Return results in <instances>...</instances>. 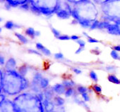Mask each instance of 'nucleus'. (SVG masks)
Masks as SVG:
<instances>
[{"label":"nucleus","mask_w":120,"mask_h":112,"mask_svg":"<svg viewBox=\"0 0 120 112\" xmlns=\"http://www.w3.org/2000/svg\"><path fill=\"white\" fill-rule=\"evenodd\" d=\"M98 12L96 5L90 0H86L74 4L72 11V17L79 22L96 20Z\"/></svg>","instance_id":"f257e3e1"},{"label":"nucleus","mask_w":120,"mask_h":112,"mask_svg":"<svg viewBox=\"0 0 120 112\" xmlns=\"http://www.w3.org/2000/svg\"><path fill=\"white\" fill-rule=\"evenodd\" d=\"M30 5L37 9L41 15L50 16L56 13L60 5V0H29Z\"/></svg>","instance_id":"f03ea898"},{"label":"nucleus","mask_w":120,"mask_h":112,"mask_svg":"<svg viewBox=\"0 0 120 112\" xmlns=\"http://www.w3.org/2000/svg\"><path fill=\"white\" fill-rule=\"evenodd\" d=\"M103 19L110 22H115L120 19V0H110L102 5Z\"/></svg>","instance_id":"7ed1b4c3"},{"label":"nucleus","mask_w":120,"mask_h":112,"mask_svg":"<svg viewBox=\"0 0 120 112\" xmlns=\"http://www.w3.org/2000/svg\"><path fill=\"white\" fill-rule=\"evenodd\" d=\"M106 30L108 33L111 35L120 36V27L115 23H111Z\"/></svg>","instance_id":"20e7f679"},{"label":"nucleus","mask_w":120,"mask_h":112,"mask_svg":"<svg viewBox=\"0 0 120 112\" xmlns=\"http://www.w3.org/2000/svg\"><path fill=\"white\" fill-rule=\"evenodd\" d=\"M51 88H52L53 93H55L56 94H57L58 95L65 94V93L66 91V88L64 86V85L63 83H57V84L54 85Z\"/></svg>","instance_id":"39448f33"},{"label":"nucleus","mask_w":120,"mask_h":112,"mask_svg":"<svg viewBox=\"0 0 120 112\" xmlns=\"http://www.w3.org/2000/svg\"><path fill=\"white\" fill-rule=\"evenodd\" d=\"M3 1H6L11 4L12 7H18L20 5L28 2L29 0H2Z\"/></svg>","instance_id":"423d86ee"},{"label":"nucleus","mask_w":120,"mask_h":112,"mask_svg":"<svg viewBox=\"0 0 120 112\" xmlns=\"http://www.w3.org/2000/svg\"><path fill=\"white\" fill-rule=\"evenodd\" d=\"M43 105L44 107L45 110L47 112H51L52 111H54V103L53 102H51V100H44V101L43 102Z\"/></svg>","instance_id":"0eeeda50"},{"label":"nucleus","mask_w":120,"mask_h":112,"mask_svg":"<svg viewBox=\"0 0 120 112\" xmlns=\"http://www.w3.org/2000/svg\"><path fill=\"white\" fill-rule=\"evenodd\" d=\"M16 67V62L14 58H10L8 60V61L6 63L5 69L6 70H12L14 69L15 67Z\"/></svg>","instance_id":"6e6552de"},{"label":"nucleus","mask_w":120,"mask_h":112,"mask_svg":"<svg viewBox=\"0 0 120 112\" xmlns=\"http://www.w3.org/2000/svg\"><path fill=\"white\" fill-rule=\"evenodd\" d=\"M4 27L7 29H19L20 28V25L13 22L11 20H8L6 22L5 25H4Z\"/></svg>","instance_id":"1a4fd4ad"},{"label":"nucleus","mask_w":120,"mask_h":112,"mask_svg":"<svg viewBox=\"0 0 120 112\" xmlns=\"http://www.w3.org/2000/svg\"><path fill=\"white\" fill-rule=\"evenodd\" d=\"M108 80L109 82L116 84V85H120V79L114 74H110L108 76Z\"/></svg>","instance_id":"9d476101"},{"label":"nucleus","mask_w":120,"mask_h":112,"mask_svg":"<svg viewBox=\"0 0 120 112\" xmlns=\"http://www.w3.org/2000/svg\"><path fill=\"white\" fill-rule=\"evenodd\" d=\"M35 32H36V31L34 30V29L33 27H28L25 29V34L32 39L36 37Z\"/></svg>","instance_id":"9b49d317"},{"label":"nucleus","mask_w":120,"mask_h":112,"mask_svg":"<svg viewBox=\"0 0 120 112\" xmlns=\"http://www.w3.org/2000/svg\"><path fill=\"white\" fill-rule=\"evenodd\" d=\"M112 22H109V21H107V20H102V21H100V23L98 25V29H107L108 27H109V25L111 24Z\"/></svg>","instance_id":"f8f14e48"},{"label":"nucleus","mask_w":120,"mask_h":112,"mask_svg":"<svg viewBox=\"0 0 120 112\" xmlns=\"http://www.w3.org/2000/svg\"><path fill=\"white\" fill-rule=\"evenodd\" d=\"M53 103H54L55 105H56L58 107H62L65 104V100L61 97L56 96L53 99Z\"/></svg>","instance_id":"ddd939ff"},{"label":"nucleus","mask_w":120,"mask_h":112,"mask_svg":"<svg viewBox=\"0 0 120 112\" xmlns=\"http://www.w3.org/2000/svg\"><path fill=\"white\" fill-rule=\"evenodd\" d=\"M15 36L17 37V39L22 43V44H27L28 43V39H27L26 36H25L24 35L20 34V33H18V32H15Z\"/></svg>","instance_id":"4468645a"},{"label":"nucleus","mask_w":120,"mask_h":112,"mask_svg":"<svg viewBox=\"0 0 120 112\" xmlns=\"http://www.w3.org/2000/svg\"><path fill=\"white\" fill-rule=\"evenodd\" d=\"M18 72L22 76L25 77L28 72V67L26 65H23L20 66L18 69Z\"/></svg>","instance_id":"2eb2a0df"},{"label":"nucleus","mask_w":120,"mask_h":112,"mask_svg":"<svg viewBox=\"0 0 120 112\" xmlns=\"http://www.w3.org/2000/svg\"><path fill=\"white\" fill-rule=\"evenodd\" d=\"M62 83L64 85V86L66 88V89L70 88H73L75 86V83L71 79H65V80H63Z\"/></svg>","instance_id":"dca6fc26"},{"label":"nucleus","mask_w":120,"mask_h":112,"mask_svg":"<svg viewBox=\"0 0 120 112\" xmlns=\"http://www.w3.org/2000/svg\"><path fill=\"white\" fill-rule=\"evenodd\" d=\"M49 79H48L47 78L43 77L42 79H41V81H40L39 86H40V88H41L46 89V88L49 86Z\"/></svg>","instance_id":"f3484780"},{"label":"nucleus","mask_w":120,"mask_h":112,"mask_svg":"<svg viewBox=\"0 0 120 112\" xmlns=\"http://www.w3.org/2000/svg\"><path fill=\"white\" fill-rule=\"evenodd\" d=\"M83 34L87 38V41H88L89 43H100V42H101L99 40H98V39H94V38H93V37L89 36V34H88L86 32H83Z\"/></svg>","instance_id":"a211bd4d"},{"label":"nucleus","mask_w":120,"mask_h":112,"mask_svg":"<svg viewBox=\"0 0 120 112\" xmlns=\"http://www.w3.org/2000/svg\"><path fill=\"white\" fill-rule=\"evenodd\" d=\"M110 56L112 57V59H114L115 60H120V53L119 52L115 51V50H112L111 51Z\"/></svg>","instance_id":"6ab92c4d"},{"label":"nucleus","mask_w":120,"mask_h":112,"mask_svg":"<svg viewBox=\"0 0 120 112\" xmlns=\"http://www.w3.org/2000/svg\"><path fill=\"white\" fill-rule=\"evenodd\" d=\"M77 91L78 92L79 94L80 95H82L85 93H88L89 91V89L85 87V86H79L77 88Z\"/></svg>","instance_id":"aec40b11"},{"label":"nucleus","mask_w":120,"mask_h":112,"mask_svg":"<svg viewBox=\"0 0 120 112\" xmlns=\"http://www.w3.org/2000/svg\"><path fill=\"white\" fill-rule=\"evenodd\" d=\"M89 76H90L91 79L93 81H94L95 83H97V82H98V77L97 74H96L94 71L92 70V71L90 72V73H89Z\"/></svg>","instance_id":"412c9836"},{"label":"nucleus","mask_w":120,"mask_h":112,"mask_svg":"<svg viewBox=\"0 0 120 112\" xmlns=\"http://www.w3.org/2000/svg\"><path fill=\"white\" fill-rule=\"evenodd\" d=\"M74 94H75V90L73 89V88H70L66 89V91L64 95L65 98H70L72 97Z\"/></svg>","instance_id":"4be33fe9"},{"label":"nucleus","mask_w":120,"mask_h":112,"mask_svg":"<svg viewBox=\"0 0 120 112\" xmlns=\"http://www.w3.org/2000/svg\"><path fill=\"white\" fill-rule=\"evenodd\" d=\"M51 32H52L53 34L54 35V36H55L56 39H58V38L61 35L60 32L59 30H58L57 29L54 28V27H52V26H51Z\"/></svg>","instance_id":"5701e85b"},{"label":"nucleus","mask_w":120,"mask_h":112,"mask_svg":"<svg viewBox=\"0 0 120 112\" xmlns=\"http://www.w3.org/2000/svg\"><path fill=\"white\" fill-rule=\"evenodd\" d=\"M92 88H93L94 91L96 93H97V94H101V93H102V88H101L99 85L95 84V85L93 86Z\"/></svg>","instance_id":"b1692460"},{"label":"nucleus","mask_w":120,"mask_h":112,"mask_svg":"<svg viewBox=\"0 0 120 112\" xmlns=\"http://www.w3.org/2000/svg\"><path fill=\"white\" fill-rule=\"evenodd\" d=\"M19 8L20 9H22V10H24V11H29V10H30V4L27 2L25 4H23L20 5L19 6Z\"/></svg>","instance_id":"393cba45"},{"label":"nucleus","mask_w":120,"mask_h":112,"mask_svg":"<svg viewBox=\"0 0 120 112\" xmlns=\"http://www.w3.org/2000/svg\"><path fill=\"white\" fill-rule=\"evenodd\" d=\"M99 23H100V21L99 20H95L94 22H93V23H92V25H91V27H90V30H94V29H98V25H99Z\"/></svg>","instance_id":"a878e982"},{"label":"nucleus","mask_w":120,"mask_h":112,"mask_svg":"<svg viewBox=\"0 0 120 112\" xmlns=\"http://www.w3.org/2000/svg\"><path fill=\"white\" fill-rule=\"evenodd\" d=\"M27 53L30 54H34V55H37L41 56V53H40L38 50H35V49H32V48H29L27 49Z\"/></svg>","instance_id":"bb28decb"},{"label":"nucleus","mask_w":120,"mask_h":112,"mask_svg":"<svg viewBox=\"0 0 120 112\" xmlns=\"http://www.w3.org/2000/svg\"><path fill=\"white\" fill-rule=\"evenodd\" d=\"M41 53L43 55H46V56H51V51H50L49 48H46V47H44V48L41 51Z\"/></svg>","instance_id":"cd10ccee"},{"label":"nucleus","mask_w":120,"mask_h":112,"mask_svg":"<svg viewBox=\"0 0 120 112\" xmlns=\"http://www.w3.org/2000/svg\"><path fill=\"white\" fill-rule=\"evenodd\" d=\"M58 39L60 40V41H68V40H71V37L67 34H61Z\"/></svg>","instance_id":"c85d7f7f"},{"label":"nucleus","mask_w":120,"mask_h":112,"mask_svg":"<svg viewBox=\"0 0 120 112\" xmlns=\"http://www.w3.org/2000/svg\"><path fill=\"white\" fill-rule=\"evenodd\" d=\"M81 95H82V98L83 100L85 102H88L90 101V97H89V95L88 93H84V94H82Z\"/></svg>","instance_id":"c756f323"},{"label":"nucleus","mask_w":120,"mask_h":112,"mask_svg":"<svg viewBox=\"0 0 120 112\" xmlns=\"http://www.w3.org/2000/svg\"><path fill=\"white\" fill-rule=\"evenodd\" d=\"M117 69V67L114 65H109L106 67V70L108 72H115Z\"/></svg>","instance_id":"7c9ffc66"},{"label":"nucleus","mask_w":120,"mask_h":112,"mask_svg":"<svg viewBox=\"0 0 120 112\" xmlns=\"http://www.w3.org/2000/svg\"><path fill=\"white\" fill-rule=\"evenodd\" d=\"M54 58L56 60H62L64 58V55L62 53H56L54 54Z\"/></svg>","instance_id":"2f4dec72"},{"label":"nucleus","mask_w":120,"mask_h":112,"mask_svg":"<svg viewBox=\"0 0 120 112\" xmlns=\"http://www.w3.org/2000/svg\"><path fill=\"white\" fill-rule=\"evenodd\" d=\"M76 42H77V43L79 45V47H83V48H85V46H86V42H85L84 40H82V39H79V40H77Z\"/></svg>","instance_id":"473e14b6"},{"label":"nucleus","mask_w":120,"mask_h":112,"mask_svg":"<svg viewBox=\"0 0 120 112\" xmlns=\"http://www.w3.org/2000/svg\"><path fill=\"white\" fill-rule=\"evenodd\" d=\"M91 53H93V54H94V55H100L101 53V51H100V49H99L98 47H96L94 49H93V50L91 51Z\"/></svg>","instance_id":"72a5a7b5"},{"label":"nucleus","mask_w":120,"mask_h":112,"mask_svg":"<svg viewBox=\"0 0 120 112\" xmlns=\"http://www.w3.org/2000/svg\"><path fill=\"white\" fill-rule=\"evenodd\" d=\"M45 46L41 43H36V48H37V50H38L39 51H41L44 48Z\"/></svg>","instance_id":"f704fd0d"},{"label":"nucleus","mask_w":120,"mask_h":112,"mask_svg":"<svg viewBox=\"0 0 120 112\" xmlns=\"http://www.w3.org/2000/svg\"><path fill=\"white\" fill-rule=\"evenodd\" d=\"M95 3H96V4H105V3H106V2H108V1H110V0H93Z\"/></svg>","instance_id":"c9c22d12"},{"label":"nucleus","mask_w":120,"mask_h":112,"mask_svg":"<svg viewBox=\"0 0 120 112\" xmlns=\"http://www.w3.org/2000/svg\"><path fill=\"white\" fill-rule=\"evenodd\" d=\"M68 3H72V4H77V3H79V2H82V1H86V0H66Z\"/></svg>","instance_id":"e433bc0d"},{"label":"nucleus","mask_w":120,"mask_h":112,"mask_svg":"<svg viewBox=\"0 0 120 112\" xmlns=\"http://www.w3.org/2000/svg\"><path fill=\"white\" fill-rule=\"evenodd\" d=\"M72 71H73L74 73H75V74H77V75L81 74L82 73V70H81V69H77V68H73V69H72Z\"/></svg>","instance_id":"4c0bfd02"},{"label":"nucleus","mask_w":120,"mask_h":112,"mask_svg":"<svg viewBox=\"0 0 120 112\" xmlns=\"http://www.w3.org/2000/svg\"><path fill=\"white\" fill-rule=\"evenodd\" d=\"M70 37H71V40H73V41H77V40H79L80 39V37L78 35H75V34L70 36Z\"/></svg>","instance_id":"58836bf2"},{"label":"nucleus","mask_w":120,"mask_h":112,"mask_svg":"<svg viewBox=\"0 0 120 112\" xmlns=\"http://www.w3.org/2000/svg\"><path fill=\"white\" fill-rule=\"evenodd\" d=\"M84 48H83V47H79V48L77 49V51H75V54H79V53H81L82 51H84Z\"/></svg>","instance_id":"ea45409f"},{"label":"nucleus","mask_w":120,"mask_h":112,"mask_svg":"<svg viewBox=\"0 0 120 112\" xmlns=\"http://www.w3.org/2000/svg\"><path fill=\"white\" fill-rule=\"evenodd\" d=\"M112 50H115L117 52L120 53V45H116V46H114L112 48Z\"/></svg>","instance_id":"a19ab883"},{"label":"nucleus","mask_w":120,"mask_h":112,"mask_svg":"<svg viewBox=\"0 0 120 112\" xmlns=\"http://www.w3.org/2000/svg\"><path fill=\"white\" fill-rule=\"evenodd\" d=\"M0 64H1V66H2V65H4V64H5L4 58L3 56H1V57H0Z\"/></svg>","instance_id":"79ce46f5"},{"label":"nucleus","mask_w":120,"mask_h":112,"mask_svg":"<svg viewBox=\"0 0 120 112\" xmlns=\"http://www.w3.org/2000/svg\"><path fill=\"white\" fill-rule=\"evenodd\" d=\"M40 34H41V32H40L39 31H36V32H35V36H36V37L39 36Z\"/></svg>","instance_id":"37998d69"},{"label":"nucleus","mask_w":120,"mask_h":112,"mask_svg":"<svg viewBox=\"0 0 120 112\" xmlns=\"http://www.w3.org/2000/svg\"><path fill=\"white\" fill-rule=\"evenodd\" d=\"M56 112V111H52V112Z\"/></svg>","instance_id":"c03bdc74"}]
</instances>
